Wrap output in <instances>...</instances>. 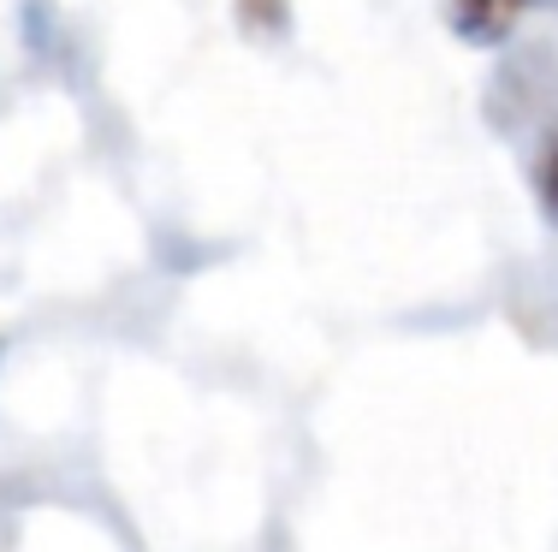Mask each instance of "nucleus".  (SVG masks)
Listing matches in <instances>:
<instances>
[{
	"instance_id": "obj_1",
	"label": "nucleus",
	"mask_w": 558,
	"mask_h": 552,
	"mask_svg": "<svg viewBox=\"0 0 558 552\" xmlns=\"http://www.w3.org/2000/svg\"><path fill=\"white\" fill-rule=\"evenodd\" d=\"M535 7H547V0H446V19H451V30H458L463 42L494 48V42H505V36H511Z\"/></svg>"
},
{
	"instance_id": "obj_2",
	"label": "nucleus",
	"mask_w": 558,
	"mask_h": 552,
	"mask_svg": "<svg viewBox=\"0 0 558 552\" xmlns=\"http://www.w3.org/2000/svg\"><path fill=\"white\" fill-rule=\"evenodd\" d=\"M535 191H541V203H547V214L558 220V143H547V155H541V167H535Z\"/></svg>"
}]
</instances>
